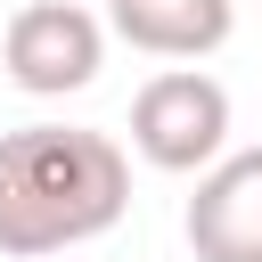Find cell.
Masks as SVG:
<instances>
[{"instance_id": "cell-1", "label": "cell", "mask_w": 262, "mask_h": 262, "mask_svg": "<svg viewBox=\"0 0 262 262\" xmlns=\"http://www.w3.org/2000/svg\"><path fill=\"white\" fill-rule=\"evenodd\" d=\"M131 205V156L82 123L0 131V254L49 262L106 237Z\"/></svg>"}, {"instance_id": "cell-2", "label": "cell", "mask_w": 262, "mask_h": 262, "mask_svg": "<svg viewBox=\"0 0 262 262\" xmlns=\"http://www.w3.org/2000/svg\"><path fill=\"white\" fill-rule=\"evenodd\" d=\"M131 156L156 172H213L229 156V90L196 66H164L131 98Z\"/></svg>"}, {"instance_id": "cell-3", "label": "cell", "mask_w": 262, "mask_h": 262, "mask_svg": "<svg viewBox=\"0 0 262 262\" xmlns=\"http://www.w3.org/2000/svg\"><path fill=\"white\" fill-rule=\"evenodd\" d=\"M0 66L25 98H66V90H90L98 66H106V25L74 0H25L8 25H0Z\"/></svg>"}, {"instance_id": "cell-4", "label": "cell", "mask_w": 262, "mask_h": 262, "mask_svg": "<svg viewBox=\"0 0 262 262\" xmlns=\"http://www.w3.org/2000/svg\"><path fill=\"white\" fill-rule=\"evenodd\" d=\"M180 229L196 262H262V147H237L213 172H196Z\"/></svg>"}, {"instance_id": "cell-5", "label": "cell", "mask_w": 262, "mask_h": 262, "mask_svg": "<svg viewBox=\"0 0 262 262\" xmlns=\"http://www.w3.org/2000/svg\"><path fill=\"white\" fill-rule=\"evenodd\" d=\"M106 25L139 49V57H172L196 66L237 33V0H106Z\"/></svg>"}]
</instances>
